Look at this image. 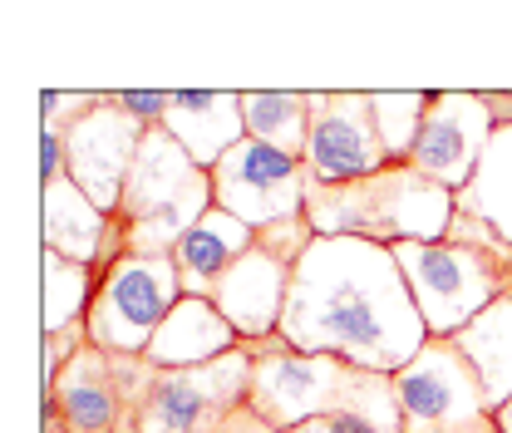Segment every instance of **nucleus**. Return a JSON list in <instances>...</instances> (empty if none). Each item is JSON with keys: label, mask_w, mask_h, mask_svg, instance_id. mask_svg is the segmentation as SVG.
Here are the masks:
<instances>
[{"label": "nucleus", "mask_w": 512, "mask_h": 433, "mask_svg": "<svg viewBox=\"0 0 512 433\" xmlns=\"http://www.w3.org/2000/svg\"><path fill=\"white\" fill-rule=\"evenodd\" d=\"M276 335L306 355H335L375 374H399L429 345L394 247L360 237H316L306 247Z\"/></svg>", "instance_id": "nucleus-1"}, {"label": "nucleus", "mask_w": 512, "mask_h": 433, "mask_svg": "<svg viewBox=\"0 0 512 433\" xmlns=\"http://www.w3.org/2000/svg\"><path fill=\"white\" fill-rule=\"evenodd\" d=\"M247 350H252V394L247 399L271 429L286 433L311 424V419H330V414L365 419L380 433L404 429L394 374L360 370V365H345L335 355H306V350L286 345L281 335L252 340Z\"/></svg>", "instance_id": "nucleus-2"}, {"label": "nucleus", "mask_w": 512, "mask_h": 433, "mask_svg": "<svg viewBox=\"0 0 512 433\" xmlns=\"http://www.w3.org/2000/svg\"><path fill=\"white\" fill-rule=\"evenodd\" d=\"M394 261L429 340L458 335L512 286V247L468 222H453L444 242H399Z\"/></svg>", "instance_id": "nucleus-3"}, {"label": "nucleus", "mask_w": 512, "mask_h": 433, "mask_svg": "<svg viewBox=\"0 0 512 433\" xmlns=\"http://www.w3.org/2000/svg\"><path fill=\"white\" fill-rule=\"evenodd\" d=\"M306 222L316 237H360V242H444L453 227V192L424 178L414 163H389L365 183H311Z\"/></svg>", "instance_id": "nucleus-4"}, {"label": "nucleus", "mask_w": 512, "mask_h": 433, "mask_svg": "<svg viewBox=\"0 0 512 433\" xmlns=\"http://www.w3.org/2000/svg\"><path fill=\"white\" fill-rule=\"evenodd\" d=\"M212 173L197 168L168 128H148L138 163L128 173L124 207H119V232L124 251L138 256H173L178 242L212 212Z\"/></svg>", "instance_id": "nucleus-5"}, {"label": "nucleus", "mask_w": 512, "mask_h": 433, "mask_svg": "<svg viewBox=\"0 0 512 433\" xmlns=\"http://www.w3.org/2000/svg\"><path fill=\"white\" fill-rule=\"evenodd\" d=\"M158 365L84 345L55 384H45V419L69 433H138Z\"/></svg>", "instance_id": "nucleus-6"}, {"label": "nucleus", "mask_w": 512, "mask_h": 433, "mask_svg": "<svg viewBox=\"0 0 512 433\" xmlns=\"http://www.w3.org/2000/svg\"><path fill=\"white\" fill-rule=\"evenodd\" d=\"M183 301V281L173 256H138L124 251L94 291L89 306V345L114 350V355H143L148 340L158 335V325L168 320V310Z\"/></svg>", "instance_id": "nucleus-7"}, {"label": "nucleus", "mask_w": 512, "mask_h": 433, "mask_svg": "<svg viewBox=\"0 0 512 433\" xmlns=\"http://www.w3.org/2000/svg\"><path fill=\"white\" fill-rule=\"evenodd\" d=\"M311 242H316V227H311L306 217H296V222H276V227H261L252 251H247L222 281H217L212 306L237 325V335H242L247 345H252V340H271V335L281 330L296 261L306 256Z\"/></svg>", "instance_id": "nucleus-8"}, {"label": "nucleus", "mask_w": 512, "mask_h": 433, "mask_svg": "<svg viewBox=\"0 0 512 433\" xmlns=\"http://www.w3.org/2000/svg\"><path fill=\"white\" fill-rule=\"evenodd\" d=\"M394 389L404 414L399 433H503L473 365L448 340H429L394 374Z\"/></svg>", "instance_id": "nucleus-9"}, {"label": "nucleus", "mask_w": 512, "mask_h": 433, "mask_svg": "<svg viewBox=\"0 0 512 433\" xmlns=\"http://www.w3.org/2000/svg\"><path fill=\"white\" fill-rule=\"evenodd\" d=\"M212 202L247 227H276L306 217L311 202V168L306 158H291L271 143L242 138L217 168H212Z\"/></svg>", "instance_id": "nucleus-10"}, {"label": "nucleus", "mask_w": 512, "mask_h": 433, "mask_svg": "<svg viewBox=\"0 0 512 433\" xmlns=\"http://www.w3.org/2000/svg\"><path fill=\"white\" fill-rule=\"evenodd\" d=\"M252 394V350L197 365V370H158L138 433H222L227 414Z\"/></svg>", "instance_id": "nucleus-11"}, {"label": "nucleus", "mask_w": 512, "mask_h": 433, "mask_svg": "<svg viewBox=\"0 0 512 433\" xmlns=\"http://www.w3.org/2000/svg\"><path fill=\"white\" fill-rule=\"evenodd\" d=\"M311 183L345 187L365 183L389 168V153L375 128V104L360 89L311 94V143H306Z\"/></svg>", "instance_id": "nucleus-12"}, {"label": "nucleus", "mask_w": 512, "mask_h": 433, "mask_svg": "<svg viewBox=\"0 0 512 433\" xmlns=\"http://www.w3.org/2000/svg\"><path fill=\"white\" fill-rule=\"evenodd\" d=\"M148 128L138 124L128 109H119L114 94H104L79 124L64 128V148H69V178L89 192V202L109 217H119L124 207L128 173L138 163Z\"/></svg>", "instance_id": "nucleus-13"}, {"label": "nucleus", "mask_w": 512, "mask_h": 433, "mask_svg": "<svg viewBox=\"0 0 512 433\" xmlns=\"http://www.w3.org/2000/svg\"><path fill=\"white\" fill-rule=\"evenodd\" d=\"M493 133H498V119H493V109L478 89H434L429 119L419 128L409 163L424 178L444 183L448 192H463L468 178L478 173Z\"/></svg>", "instance_id": "nucleus-14"}, {"label": "nucleus", "mask_w": 512, "mask_h": 433, "mask_svg": "<svg viewBox=\"0 0 512 433\" xmlns=\"http://www.w3.org/2000/svg\"><path fill=\"white\" fill-rule=\"evenodd\" d=\"M40 237L45 251H60L69 261L94 266L99 276L124 256V232L109 212L89 202V192L64 173L60 183L40 187Z\"/></svg>", "instance_id": "nucleus-15"}, {"label": "nucleus", "mask_w": 512, "mask_h": 433, "mask_svg": "<svg viewBox=\"0 0 512 433\" xmlns=\"http://www.w3.org/2000/svg\"><path fill=\"white\" fill-rule=\"evenodd\" d=\"M163 128L178 138V148L188 153L197 168L212 173L247 138L242 94H232V89H173Z\"/></svg>", "instance_id": "nucleus-16"}, {"label": "nucleus", "mask_w": 512, "mask_h": 433, "mask_svg": "<svg viewBox=\"0 0 512 433\" xmlns=\"http://www.w3.org/2000/svg\"><path fill=\"white\" fill-rule=\"evenodd\" d=\"M242 345L237 325L202 296H183L178 306L168 310V320L158 325V335L148 340V360L158 370H197V365H212L222 355H232Z\"/></svg>", "instance_id": "nucleus-17"}, {"label": "nucleus", "mask_w": 512, "mask_h": 433, "mask_svg": "<svg viewBox=\"0 0 512 433\" xmlns=\"http://www.w3.org/2000/svg\"><path fill=\"white\" fill-rule=\"evenodd\" d=\"M252 242H256V227H247L242 217H232V212H222V207H212L188 237L178 242V251H173V266H178L183 296L212 301L217 281H222V276L252 251Z\"/></svg>", "instance_id": "nucleus-18"}, {"label": "nucleus", "mask_w": 512, "mask_h": 433, "mask_svg": "<svg viewBox=\"0 0 512 433\" xmlns=\"http://www.w3.org/2000/svg\"><path fill=\"white\" fill-rule=\"evenodd\" d=\"M448 345L473 365L488 409L498 414L512 399V286L478 320H468L458 335H448Z\"/></svg>", "instance_id": "nucleus-19"}, {"label": "nucleus", "mask_w": 512, "mask_h": 433, "mask_svg": "<svg viewBox=\"0 0 512 433\" xmlns=\"http://www.w3.org/2000/svg\"><path fill=\"white\" fill-rule=\"evenodd\" d=\"M453 222L483 227L488 237L512 247V124L493 133L478 173L468 178L463 192H453Z\"/></svg>", "instance_id": "nucleus-20"}, {"label": "nucleus", "mask_w": 512, "mask_h": 433, "mask_svg": "<svg viewBox=\"0 0 512 433\" xmlns=\"http://www.w3.org/2000/svg\"><path fill=\"white\" fill-rule=\"evenodd\" d=\"M242 119H247V138L271 143L291 158H306L311 143V94L296 89H247L242 94Z\"/></svg>", "instance_id": "nucleus-21"}, {"label": "nucleus", "mask_w": 512, "mask_h": 433, "mask_svg": "<svg viewBox=\"0 0 512 433\" xmlns=\"http://www.w3.org/2000/svg\"><path fill=\"white\" fill-rule=\"evenodd\" d=\"M99 291V271L84 261H69L60 251H45V335H60L69 325H84Z\"/></svg>", "instance_id": "nucleus-22"}, {"label": "nucleus", "mask_w": 512, "mask_h": 433, "mask_svg": "<svg viewBox=\"0 0 512 433\" xmlns=\"http://www.w3.org/2000/svg\"><path fill=\"white\" fill-rule=\"evenodd\" d=\"M375 104V128H380V143L389 153V163H409L414 143H419V128L429 119V104L434 94L429 89H414V94H370Z\"/></svg>", "instance_id": "nucleus-23"}, {"label": "nucleus", "mask_w": 512, "mask_h": 433, "mask_svg": "<svg viewBox=\"0 0 512 433\" xmlns=\"http://www.w3.org/2000/svg\"><path fill=\"white\" fill-rule=\"evenodd\" d=\"M99 99H104V94H55V89H45V94H40V109H45V119H40V124H55L64 133L69 124H79Z\"/></svg>", "instance_id": "nucleus-24"}, {"label": "nucleus", "mask_w": 512, "mask_h": 433, "mask_svg": "<svg viewBox=\"0 0 512 433\" xmlns=\"http://www.w3.org/2000/svg\"><path fill=\"white\" fill-rule=\"evenodd\" d=\"M89 345V325H69L60 335H45V384H55L60 370Z\"/></svg>", "instance_id": "nucleus-25"}, {"label": "nucleus", "mask_w": 512, "mask_h": 433, "mask_svg": "<svg viewBox=\"0 0 512 433\" xmlns=\"http://www.w3.org/2000/svg\"><path fill=\"white\" fill-rule=\"evenodd\" d=\"M114 99H119V109H128L143 128H163L168 104H173V94H158V89H119Z\"/></svg>", "instance_id": "nucleus-26"}, {"label": "nucleus", "mask_w": 512, "mask_h": 433, "mask_svg": "<svg viewBox=\"0 0 512 433\" xmlns=\"http://www.w3.org/2000/svg\"><path fill=\"white\" fill-rule=\"evenodd\" d=\"M69 173V148H64V133L55 124H40V187L60 183Z\"/></svg>", "instance_id": "nucleus-27"}, {"label": "nucleus", "mask_w": 512, "mask_h": 433, "mask_svg": "<svg viewBox=\"0 0 512 433\" xmlns=\"http://www.w3.org/2000/svg\"><path fill=\"white\" fill-rule=\"evenodd\" d=\"M286 433H380V429L365 424V419H350V414H330V419H311V424L286 429Z\"/></svg>", "instance_id": "nucleus-28"}, {"label": "nucleus", "mask_w": 512, "mask_h": 433, "mask_svg": "<svg viewBox=\"0 0 512 433\" xmlns=\"http://www.w3.org/2000/svg\"><path fill=\"white\" fill-rule=\"evenodd\" d=\"M222 433H281V429H271V424H266V419L252 409V399H247V404H237V409L227 414Z\"/></svg>", "instance_id": "nucleus-29"}, {"label": "nucleus", "mask_w": 512, "mask_h": 433, "mask_svg": "<svg viewBox=\"0 0 512 433\" xmlns=\"http://www.w3.org/2000/svg\"><path fill=\"white\" fill-rule=\"evenodd\" d=\"M498 429H503V433H512V399H508V404H503V409H498Z\"/></svg>", "instance_id": "nucleus-30"}, {"label": "nucleus", "mask_w": 512, "mask_h": 433, "mask_svg": "<svg viewBox=\"0 0 512 433\" xmlns=\"http://www.w3.org/2000/svg\"><path fill=\"white\" fill-rule=\"evenodd\" d=\"M45 433H69V429H60V424H50V419H45Z\"/></svg>", "instance_id": "nucleus-31"}]
</instances>
